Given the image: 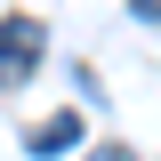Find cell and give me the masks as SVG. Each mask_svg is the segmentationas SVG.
I'll return each mask as SVG.
<instances>
[{"instance_id":"6da1fadb","label":"cell","mask_w":161,"mask_h":161,"mask_svg":"<svg viewBox=\"0 0 161 161\" xmlns=\"http://www.w3.org/2000/svg\"><path fill=\"white\" fill-rule=\"evenodd\" d=\"M40 73V24L32 16H0V80Z\"/></svg>"},{"instance_id":"277c9868","label":"cell","mask_w":161,"mask_h":161,"mask_svg":"<svg viewBox=\"0 0 161 161\" xmlns=\"http://www.w3.org/2000/svg\"><path fill=\"white\" fill-rule=\"evenodd\" d=\"M97 161H137V153H129V145H105V153H97Z\"/></svg>"},{"instance_id":"3957f363","label":"cell","mask_w":161,"mask_h":161,"mask_svg":"<svg viewBox=\"0 0 161 161\" xmlns=\"http://www.w3.org/2000/svg\"><path fill=\"white\" fill-rule=\"evenodd\" d=\"M129 8H137V16H145V24H161V0H129Z\"/></svg>"},{"instance_id":"7a4b0ae2","label":"cell","mask_w":161,"mask_h":161,"mask_svg":"<svg viewBox=\"0 0 161 161\" xmlns=\"http://www.w3.org/2000/svg\"><path fill=\"white\" fill-rule=\"evenodd\" d=\"M73 145H80V121H73V113H57V121L32 129V153H73Z\"/></svg>"}]
</instances>
